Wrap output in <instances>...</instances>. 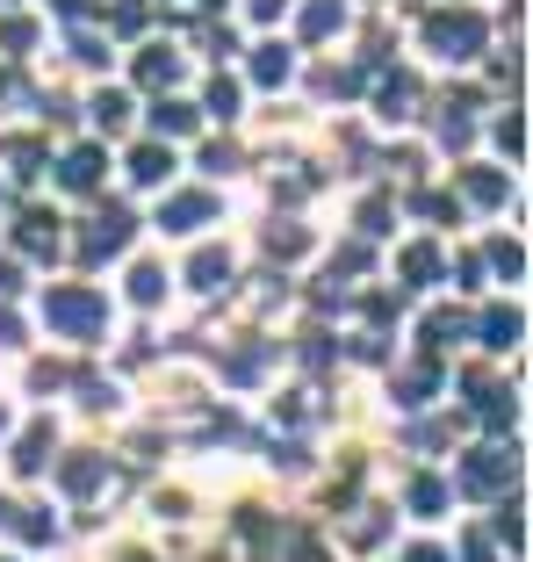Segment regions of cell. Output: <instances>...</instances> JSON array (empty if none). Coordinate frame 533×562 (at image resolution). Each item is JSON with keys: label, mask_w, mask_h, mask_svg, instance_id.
Returning a JSON list of instances; mask_svg holds the SVG:
<instances>
[{"label": "cell", "mask_w": 533, "mask_h": 562, "mask_svg": "<svg viewBox=\"0 0 533 562\" xmlns=\"http://www.w3.org/2000/svg\"><path fill=\"white\" fill-rule=\"evenodd\" d=\"M188 281H195V289H217V281H231V252H195V267H188Z\"/></svg>", "instance_id": "8992f818"}, {"label": "cell", "mask_w": 533, "mask_h": 562, "mask_svg": "<svg viewBox=\"0 0 533 562\" xmlns=\"http://www.w3.org/2000/svg\"><path fill=\"white\" fill-rule=\"evenodd\" d=\"M404 274H411V281H433L440 274V252L433 246H411V252H404Z\"/></svg>", "instance_id": "5bb4252c"}, {"label": "cell", "mask_w": 533, "mask_h": 562, "mask_svg": "<svg viewBox=\"0 0 533 562\" xmlns=\"http://www.w3.org/2000/svg\"><path fill=\"white\" fill-rule=\"evenodd\" d=\"M484 347H519V311H490L484 317Z\"/></svg>", "instance_id": "30bf717a"}, {"label": "cell", "mask_w": 533, "mask_h": 562, "mask_svg": "<svg viewBox=\"0 0 533 562\" xmlns=\"http://www.w3.org/2000/svg\"><path fill=\"white\" fill-rule=\"evenodd\" d=\"M151 123H159L167 137H181V131H195V109H181V101H159V109H151Z\"/></svg>", "instance_id": "7c38bea8"}, {"label": "cell", "mask_w": 533, "mask_h": 562, "mask_svg": "<svg viewBox=\"0 0 533 562\" xmlns=\"http://www.w3.org/2000/svg\"><path fill=\"white\" fill-rule=\"evenodd\" d=\"M252 80H260V87H282V80H288V50H282V44H260V58H252Z\"/></svg>", "instance_id": "ba28073f"}, {"label": "cell", "mask_w": 533, "mask_h": 562, "mask_svg": "<svg viewBox=\"0 0 533 562\" xmlns=\"http://www.w3.org/2000/svg\"><path fill=\"white\" fill-rule=\"evenodd\" d=\"M159 289H167V274H159V267H137V274H131V296L137 303H159Z\"/></svg>", "instance_id": "2e32d148"}, {"label": "cell", "mask_w": 533, "mask_h": 562, "mask_svg": "<svg viewBox=\"0 0 533 562\" xmlns=\"http://www.w3.org/2000/svg\"><path fill=\"white\" fill-rule=\"evenodd\" d=\"M58 181H66V188H94V181H101V151L80 145V151L66 159V173H58Z\"/></svg>", "instance_id": "52a82bcc"}, {"label": "cell", "mask_w": 533, "mask_h": 562, "mask_svg": "<svg viewBox=\"0 0 533 562\" xmlns=\"http://www.w3.org/2000/svg\"><path fill=\"white\" fill-rule=\"evenodd\" d=\"M209 216H217L209 195H173L167 210H159V224H167V232H195V224H209Z\"/></svg>", "instance_id": "5b68a950"}, {"label": "cell", "mask_w": 533, "mask_h": 562, "mask_svg": "<svg viewBox=\"0 0 533 562\" xmlns=\"http://www.w3.org/2000/svg\"><path fill=\"white\" fill-rule=\"evenodd\" d=\"M123 116H131V101H123V94H101L94 101V123H101V131H123Z\"/></svg>", "instance_id": "9a60e30c"}, {"label": "cell", "mask_w": 533, "mask_h": 562, "mask_svg": "<svg viewBox=\"0 0 533 562\" xmlns=\"http://www.w3.org/2000/svg\"><path fill=\"white\" fill-rule=\"evenodd\" d=\"M209 8H217V0H209Z\"/></svg>", "instance_id": "cb8c5ba5"}, {"label": "cell", "mask_w": 533, "mask_h": 562, "mask_svg": "<svg viewBox=\"0 0 533 562\" xmlns=\"http://www.w3.org/2000/svg\"><path fill=\"white\" fill-rule=\"evenodd\" d=\"M0 8H8V0H0Z\"/></svg>", "instance_id": "d4e9b609"}, {"label": "cell", "mask_w": 533, "mask_h": 562, "mask_svg": "<svg viewBox=\"0 0 533 562\" xmlns=\"http://www.w3.org/2000/svg\"><path fill=\"white\" fill-rule=\"evenodd\" d=\"M411 505H418V513H440V505H447V491H440L433 476H418L411 483Z\"/></svg>", "instance_id": "e0dca14e"}, {"label": "cell", "mask_w": 533, "mask_h": 562, "mask_svg": "<svg viewBox=\"0 0 533 562\" xmlns=\"http://www.w3.org/2000/svg\"><path fill=\"white\" fill-rule=\"evenodd\" d=\"M339 15H347L339 0H317L310 15H303V36H325V30H339Z\"/></svg>", "instance_id": "4fadbf2b"}, {"label": "cell", "mask_w": 533, "mask_h": 562, "mask_svg": "<svg viewBox=\"0 0 533 562\" xmlns=\"http://www.w3.org/2000/svg\"><path fill=\"white\" fill-rule=\"evenodd\" d=\"M167 166H173V159H167L159 145H137V151H131V181H167Z\"/></svg>", "instance_id": "9c48e42d"}, {"label": "cell", "mask_w": 533, "mask_h": 562, "mask_svg": "<svg viewBox=\"0 0 533 562\" xmlns=\"http://www.w3.org/2000/svg\"><path fill=\"white\" fill-rule=\"evenodd\" d=\"M44 317L58 331H72V339H94V331L109 325V303H101L94 289H50V296H44Z\"/></svg>", "instance_id": "6da1fadb"}, {"label": "cell", "mask_w": 533, "mask_h": 562, "mask_svg": "<svg viewBox=\"0 0 533 562\" xmlns=\"http://www.w3.org/2000/svg\"><path fill=\"white\" fill-rule=\"evenodd\" d=\"M426 44H433L440 58H476L484 22H476V15H426Z\"/></svg>", "instance_id": "7a4b0ae2"}, {"label": "cell", "mask_w": 533, "mask_h": 562, "mask_svg": "<svg viewBox=\"0 0 533 562\" xmlns=\"http://www.w3.org/2000/svg\"><path fill=\"white\" fill-rule=\"evenodd\" d=\"M0 347H22V325H15L8 311H0Z\"/></svg>", "instance_id": "ffe728a7"}, {"label": "cell", "mask_w": 533, "mask_h": 562, "mask_svg": "<svg viewBox=\"0 0 533 562\" xmlns=\"http://www.w3.org/2000/svg\"><path fill=\"white\" fill-rule=\"evenodd\" d=\"M0 426H8V412H0Z\"/></svg>", "instance_id": "603a6c76"}, {"label": "cell", "mask_w": 533, "mask_h": 562, "mask_svg": "<svg viewBox=\"0 0 533 562\" xmlns=\"http://www.w3.org/2000/svg\"><path fill=\"white\" fill-rule=\"evenodd\" d=\"M209 116H238V87L231 80H209Z\"/></svg>", "instance_id": "ac0fdd59"}, {"label": "cell", "mask_w": 533, "mask_h": 562, "mask_svg": "<svg viewBox=\"0 0 533 562\" xmlns=\"http://www.w3.org/2000/svg\"><path fill=\"white\" fill-rule=\"evenodd\" d=\"M44 447H50V426H30L15 447V469H44Z\"/></svg>", "instance_id": "8fae6325"}, {"label": "cell", "mask_w": 533, "mask_h": 562, "mask_svg": "<svg viewBox=\"0 0 533 562\" xmlns=\"http://www.w3.org/2000/svg\"><path fill=\"white\" fill-rule=\"evenodd\" d=\"M8 289H15V267H8V260H0V296H8Z\"/></svg>", "instance_id": "7402d4cb"}, {"label": "cell", "mask_w": 533, "mask_h": 562, "mask_svg": "<svg viewBox=\"0 0 533 562\" xmlns=\"http://www.w3.org/2000/svg\"><path fill=\"white\" fill-rule=\"evenodd\" d=\"M468 195H476V202H498L504 181H498V173H476V181H468Z\"/></svg>", "instance_id": "d6986e66"}, {"label": "cell", "mask_w": 533, "mask_h": 562, "mask_svg": "<svg viewBox=\"0 0 533 562\" xmlns=\"http://www.w3.org/2000/svg\"><path fill=\"white\" fill-rule=\"evenodd\" d=\"M411 562H447V555H440V548H411Z\"/></svg>", "instance_id": "44dd1931"}, {"label": "cell", "mask_w": 533, "mask_h": 562, "mask_svg": "<svg viewBox=\"0 0 533 562\" xmlns=\"http://www.w3.org/2000/svg\"><path fill=\"white\" fill-rule=\"evenodd\" d=\"M131 246V210H109V216H94V232H87V260H101V252H123Z\"/></svg>", "instance_id": "3957f363"}, {"label": "cell", "mask_w": 533, "mask_h": 562, "mask_svg": "<svg viewBox=\"0 0 533 562\" xmlns=\"http://www.w3.org/2000/svg\"><path fill=\"white\" fill-rule=\"evenodd\" d=\"M512 469H519V454H504V447H484V454L462 469V483H468V491H498Z\"/></svg>", "instance_id": "277c9868"}]
</instances>
